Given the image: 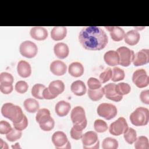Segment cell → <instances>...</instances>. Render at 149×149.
<instances>
[{
  "label": "cell",
  "instance_id": "cell-1",
  "mask_svg": "<svg viewBox=\"0 0 149 149\" xmlns=\"http://www.w3.org/2000/svg\"><path fill=\"white\" fill-rule=\"evenodd\" d=\"M79 40L84 48L90 51L101 50L108 42V38L105 31L97 26L83 27L79 33Z\"/></svg>",
  "mask_w": 149,
  "mask_h": 149
},
{
  "label": "cell",
  "instance_id": "cell-2",
  "mask_svg": "<svg viewBox=\"0 0 149 149\" xmlns=\"http://www.w3.org/2000/svg\"><path fill=\"white\" fill-rule=\"evenodd\" d=\"M1 113L5 118L10 120L13 123L19 122L23 119L24 116L22 108L19 106L14 105L10 102L5 103L2 105Z\"/></svg>",
  "mask_w": 149,
  "mask_h": 149
},
{
  "label": "cell",
  "instance_id": "cell-3",
  "mask_svg": "<svg viewBox=\"0 0 149 149\" xmlns=\"http://www.w3.org/2000/svg\"><path fill=\"white\" fill-rule=\"evenodd\" d=\"M70 119L73 124V127L76 130L83 131L87 125L84 109L80 106L73 108L70 113Z\"/></svg>",
  "mask_w": 149,
  "mask_h": 149
},
{
  "label": "cell",
  "instance_id": "cell-4",
  "mask_svg": "<svg viewBox=\"0 0 149 149\" xmlns=\"http://www.w3.org/2000/svg\"><path fill=\"white\" fill-rule=\"evenodd\" d=\"M36 120L38 123L40 128L44 131L51 130L55 125L54 120L51 116L50 111L47 108L38 109L36 114Z\"/></svg>",
  "mask_w": 149,
  "mask_h": 149
},
{
  "label": "cell",
  "instance_id": "cell-5",
  "mask_svg": "<svg viewBox=\"0 0 149 149\" xmlns=\"http://www.w3.org/2000/svg\"><path fill=\"white\" fill-rule=\"evenodd\" d=\"M129 119L134 126H146L148 124L149 120V111L143 107H138L130 114Z\"/></svg>",
  "mask_w": 149,
  "mask_h": 149
},
{
  "label": "cell",
  "instance_id": "cell-6",
  "mask_svg": "<svg viewBox=\"0 0 149 149\" xmlns=\"http://www.w3.org/2000/svg\"><path fill=\"white\" fill-rule=\"evenodd\" d=\"M83 147L86 149H97L100 147V141L97 134L94 131H88L81 137Z\"/></svg>",
  "mask_w": 149,
  "mask_h": 149
},
{
  "label": "cell",
  "instance_id": "cell-7",
  "mask_svg": "<svg viewBox=\"0 0 149 149\" xmlns=\"http://www.w3.org/2000/svg\"><path fill=\"white\" fill-rule=\"evenodd\" d=\"M98 115L107 120H110L115 118L118 113L116 107L109 103H102L97 109Z\"/></svg>",
  "mask_w": 149,
  "mask_h": 149
},
{
  "label": "cell",
  "instance_id": "cell-8",
  "mask_svg": "<svg viewBox=\"0 0 149 149\" xmlns=\"http://www.w3.org/2000/svg\"><path fill=\"white\" fill-rule=\"evenodd\" d=\"M119 57V65L124 67L129 66L133 62L134 58V51L126 47L122 46L116 50Z\"/></svg>",
  "mask_w": 149,
  "mask_h": 149
},
{
  "label": "cell",
  "instance_id": "cell-9",
  "mask_svg": "<svg viewBox=\"0 0 149 149\" xmlns=\"http://www.w3.org/2000/svg\"><path fill=\"white\" fill-rule=\"evenodd\" d=\"M21 55L27 58H34L38 52V48L35 43L31 41H24L19 47Z\"/></svg>",
  "mask_w": 149,
  "mask_h": 149
},
{
  "label": "cell",
  "instance_id": "cell-10",
  "mask_svg": "<svg viewBox=\"0 0 149 149\" xmlns=\"http://www.w3.org/2000/svg\"><path fill=\"white\" fill-rule=\"evenodd\" d=\"M132 81L137 87L144 88L148 86L149 77L144 69H139L133 72Z\"/></svg>",
  "mask_w": 149,
  "mask_h": 149
},
{
  "label": "cell",
  "instance_id": "cell-11",
  "mask_svg": "<svg viewBox=\"0 0 149 149\" xmlns=\"http://www.w3.org/2000/svg\"><path fill=\"white\" fill-rule=\"evenodd\" d=\"M52 141L56 148H70V143L66 134L62 131H56L52 136Z\"/></svg>",
  "mask_w": 149,
  "mask_h": 149
},
{
  "label": "cell",
  "instance_id": "cell-12",
  "mask_svg": "<svg viewBox=\"0 0 149 149\" xmlns=\"http://www.w3.org/2000/svg\"><path fill=\"white\" fill-rule=\"evenodd\" d=\"M127 127L128 125L126 119L123 117H120L110 124L109 131L112 135L119 136L123 134Z\"/></svg>",
  "mask_w": 149,
  "mask_h": 149
},
{
  "label": "cell",
  "instance_id": "cell-13",
  "mask_svg": "<svg viewBox=\"0 0 149 149\" xmlns=\"http://www.w3.org/2000/svg\"><path fill=\"white\" fill-rule=\"evenodd\" d=\"M115 84L109 83L106 84L104 87V93L105 97L115 102H119L122 100L123 96L120 95L115 91Z\"/></svg>",
  "mask_w": 149,
  "mask_h": 149
},
{
  "label": "cell",
  "instance_id": "cell-14",
  "mask_svg": "<svg viewBox=\"0 0 149 149\" xmlns=\"http://www.w3.org/2000/svg\"><path fill=\"white\" fill-rule=\"evenodd\" d=\"M149 62V49H142L134 55L133 60V65L135 66L144 65Z\"/></svg>",
  "mask_w": 149,
  "mask_h": 149
},
{
  "label": "cell",
  "instance_id": "cell-15",
  "mask_svg": "<svg viewBox=\"0 0 149 149\" xmlns=\"http://www.w3.org/2000/svg\"><path fill=\"white\" fill-rule=\"evenodd\" d=\"M67 70L66 64L59 60L54 61L50 65L51 72L56 76H62L65 74Z\"/></svg>",
  "mask_w": 149,
  "mask_h": 149
},
{
  "label": "cell",
  "instance_id": "cell-16",
  "mask_svg": "<svg viewBox=\"0 0 149 149\" xmlns=\"http://www.w3.org/2000/svg\"><path fill=\"white\" fill-rule=\"evenodd\" d=\"M31 37L34 40L42 41L45 40L48 37V31L44 27H33L30 31Z\"/></svg>",
  "mask_w": 149,
  "mask_h": 149
},
{
  "label": "cell",
  "instance_id": "cell-17",
  "mask_svg": "<svg viewBox=\"0 0 149 149\" xmlns=\"http://www.w3.org/2000/svg\"><path fill=\"white\" fill-rule=\"evenodd\" d=\"M51 94L56 98L59 94L62 93L65 90V84L60 80H54L51 81L48 87Z\"/></svg>",
  "mask_w": 149,
  "mask_h": 149
},
{
  "label": "cell",
  "instance_id": "cell-18",
  "mask_svg": "<svg viewBox=\"0 0 149 149\" xmlns=\"http://www.w3.org/2000/svg\"><path fill=\"white\" fill-rule=\"evenodd\" d=\"M105 28L109 32L111 38L115 41H120L125 36L123 29L118 26H105Z\"/></svg>",
  "mask_w": 149,
  "mask_h": 149
},
{
  "label": "cell",
  "instance_id": "cell-19",
  "mask_svg": "<svg viewBox=\"0 0 149 149\" xmlns=\"http://www.w3.org/2000/svg\"><path fill=\"white\" fill-rule=\"evenodd\" d=\"M17 72L22 77L27 78L29 77L31 73V68L30 63L23 60L20 61L17 63Z\"/></svg>",
  "mask_w": 149,
  "mask_h": 149
},
{
  "label": "cell",
  "instance_id": "cell-20",
  "mask_svg": "<svg viewBox=\"0 0 149 149\" xmlns=\"http://www.w3.org/2000/svg\"><path fill=\"white\" fill-rule=\"evenodd\" d=\"M54 51L58 58L62 59L66 58L69 54V49L67 44L63 42H58L54 45Z\"/></svg>",
  "mask_w": 149,
  "mask_h": 149
},
{
  "label": "cell",
  "instance_id": "cell-21",
  "mask_svg": "<svg viewBox=\"0 0 149 149\" xmlns=\"http://www.w3.org/2000/svg\"><path fill=\"white\" fill-rule=\"evenodd\" d=\"M104 59L105 63L111 66H115L119 64V57L116 51L109 50L105 53Z\"/></svg>",
  "mask_w": 149,
  "mask_h": 149
},
{
  "label": "cell",
  "instance_id": "cell-22",
  "mask_svg": "<svg viewBox=\"0 0 149 149\" xmlns=\"http://www.w3.org/2000/svg\"><path fill=\"white\" fill-rule=\"evenodd\" d=\"M125 42L129 45H135L140 41V35L136 30L128 31L124 36Z\"/></svg>",
  "mask_w": 149,
  "mask_h": 149
},
{
  "label": "cell",
  "instance_id": "cell-23",
  "mask_svg": "<svg viewBox=\"0 0 149 149\" xmlns=\"http://www.w3.org/2000/svg\"><path fill=\"white\" fill-rule=\"evenodd\" d=\"M71 105L70 103L62 100L57 102L55 107V111L57 115L61 117L66 116L70 112Z\"/></svg>",
  "mask_w": 149,
  "mask_h": 149
},
{
  "label": "cell",
  "instance_id": "cell-24",
  "mask_svg": "<svg viewBox=\"0 0 149 149\" xmlns=\"http://www.w3.org/2000/svg\"><path fill=\"white\" fill-rule=\"evenodd\" d=\"M67 34V29L65 26L54 27L51 31V37L55 41H61L64 39Z\"/></svg>",
  "mask_w": 149,
  "mask_h": 149
},
{
  "label": "cell",
  "instance_id": "cell-25",
  "mask_svg": "<svg viewBox=\"0 0 149 149\" xmlns=\"http://www.w3.org/2000/svg\"><path fill=\"white\" fill-rule=\"evenodd\" d=\"M84 67L83 65L78 62H74L70 63L68 68L69 73L75 77H79L84 73Z\"/></svg>",
  "mask_w": 149,
  "mask_h": 149
},
{
  "label": "cell",
  "instance_id": "cell-26",
  "mask_svg": "<svg viewBox=\"0 0 149 149\" xmlns=\"http://www.w3.org/2000/svg\"><path fill=\"white\" fill-rule=\"evenodd\" d=\"M72 93L77 96H81L85 94L87 91L86 86L81 80H76L73 81L70 86Z\"/></svg>",
  "mask_w": 149,
  "mask_h": 149
},
{
  "label": "cell",
  "instance_id": "cell-27",
  "mask_svg": "<svg viewBox=\"0 0 149 149\" xmlns=\"http://www.w3.org/2000/svg\"><path fill=\"white\" fill-rule=\"evenodd\" d=\"M23 105L25 109L30 113H35L39 109V103L38 102L33 98H27L24 100Z\"/></svg>",
  "mask_w": 149,
  "mask_h": 149
},
{
  "label": "cell",
  "instance_id": "cell-28",
  "mask_svg": "<svg viewBox=\"0 0 149 149\" xmlns=\"http://www.w3.org/2000/svg\"><path fill=\"white\" fill-rule=\"evenodd\" d=\"M123 137L125 141L128 144H132L136 140L137 133L134 129L128 127L123 133Z\"/></svg>",
  "mask_w": 149,
  "mask_h": 149
},
{
  "label": "cell",
  "instance_id": "cell-29",
  "mask_svg": "<svg viewBox=\"0 0 149 149\" xmlns=\"http://www.w3.org/2000/svg\"><path fill=\"white\" fill-rule=\"evenodd\" d=\"M45 86L40 83L35 84L31 88V95L34 97L39 100H42L43 98V91L45 89Z\"/></svg>",
  "mask_w": 149,
  "mask_h": 149
},
{
  "label": "cell",
  "instance_id": "cell-30",
  "mask_svg": "<svg viewBox=\"0 0 149 149\" xmlns=\"http://www.w3.org/2000/svg\"><path fill=\"white\" fill-rule=\"evenodd\" d=\"M134 143V147L136 149H148L149 143L147 137L140 136L136 138Z\"/></svg>",
  "mask_w": 149,
  "mask_h": 149
},
{
  "label": "cell",
  "instance_id": "cell-31",
  "mask_svg": "<svg viewBox=\"0 0 149 149\" xmlns=\"http://www.w3.org/2000/svg\"><path fill=\"white\" fill-rule=\"evenodd\" d=\"M104 95L103 88H100L97 90H88V95L89 98L93 101H97L101 100Z\"/></svg>",
  "mask_w": 149,
  "mask_h": 149
},
{
  "label": "cell",
  "instance_id": "cell-32",
  "mask_svg": "<svg viewBox=\"0 0 149 149\" xmlns=\"http://www.w3.org/2000/svg\"><path fill=\"white\" fill-rule=\"evenodd\" d=\"M102 147L103 149H116L118 147V142L114 138L107 137L102 141Z\"/></svg>",
  "mask_w": 149,
  "mask_h": 149
},
{
  "label": "cell",
  "instance_id": "cell-33",
  "mask_svg": "<svg viewBox=\"0 0 149 149\" xmlns=\"http://www.w3.org/2000/svg\"><path fill=\"white\" fill-rule=\"evenodd\" d=\"M131 90L130 85L126 83H119L115 85V91L120 95H124L128 94Z\"/></svg>",
  "mask_w": 149,
  "mask_h": 149
},
{
  "label": "cell",
  "instance_id": "cell-34",
  "mask_svg": "<svg viewBox=\"0 0 149 149\" xmlns=\"http://www.w3.org/2000/svg\"><path fill=\"white\" fill-rule=\"evenodd\" d=\"M125 77V72L118 67H115L112 69V76L111 77L112 81L116 82L122 80Z\"/></svg>",
  "mask_w": 149,
  "mask_h": 149
},
{
  "label": "cell",
  "instance_id": "cell-35",
  "mask_svg": "<svg viewBox=\"0 0 149 149\" xmlns=\"http://www.w3.org/2000/svg\"><path fill=\"white\" fill-rule=\"evenodd\" d=\"M22 133L21 130L16 129L15 127L12 128V129L6 135V137L9 141L13 142L18 139H19L22 136Z\"/></svg>",
  "mask_w": 149,
  "mask_h": 149
},
{
  "label": "cell",
  "instance_id": "cell-36",
  "mask_svg": "<svg viewBox=\"0 0 149 149\" xmlns=\"http://www.w3.org/2000/svg\"><path fill=\"white\" fill-rule=\"evenodd\" d=\"M94 128L97 132L103 133L107 130L108 125L104 120L101 119H97L94 121Z\"/></svg>",
  "mask_w": 149,
  "mask_h": 149
},
{
  "label": "cell",
  "instance_id": "cell-37",
  "mask_svg": "<svg viewBox=\"0 0 149 149\" xmlns=\"http://www.w3.org/2000/svg\"><path fill=\"white\" fill-rule=\"evenodd\" d=\"M112 70L110 68H107L103 72L101 73L99 78L101 83H105L108 81L112 77Z\"/></svg>",
  "mask_w": 149,
  "mask_h": 149
},
{
  "label": "cell",
  "instance_id": "cell-38",
  "mask_svg": "<svg viewBox=\"0 0 149 149\" xmlns=\"http://www.w3.org/2000/svg\"><path fill=\"white\" fill-rule=\"evenodd\" d=\"M87 86L89 89L97 90L101 87V83L95 77H90L87 80Z\"/></svg>",
  "mask_w": 149,
  "mask_h": 149
},
{
  "label": "cell",
  "instance_id": "cell-39",
  "mask_svg": "<svg viewBox=\"0 0 149 149\" xmlns=\"http://www.w3.org/2000/svg\"><path fill=\"white\" fill-rule=\"evenodd\" d=\"M29 88L28 84L23 80H20L17 81L15 86V88L16 91L20 94H23L25 93Z\"/></svg>",
  "mask_w": 149,
  "mask_h": 149
},
{
  "label": "cell",
  "instance_id": "cell-40",
  "mask_svg": "<svg viewBox=\"0 0 149 149\" xmlns=\"http://www.w3.org/2000/svg\"><path fill=\"white\" fill-rule=\"evenodd\" d=\"M14 79L13 76L8 72H2L0 74V83L13 84Z\"/></svg>",
  "mask_w": 149,
  "mask_h": 149
},
{
  "label": "cell",
  "instance_id": "cell-41",
  "mask_svg": "<svg viewBox=\"0 0 149 149\" xmlns=\"http://www.w3.org/2000/svg\"><path fill=\"white\" fill-rule=\"evenodd\" d=\"M12 127L9 122L5 120H1L0 122V133L2 134H8L11 130Z\"/></svg>",
  "mask_w": 149,
  "mask_h": 149
},
{
  "label": "cell",
  "instance_id": "cell-42",
  "mask_svg": "<svg viewBox=\"0 0 149 149\" xmlns=\"http://www.w3.org/2000/svg\"><path fill=\"white\" fill-rule=\"evenodd\" d=\"M13 125L14 127H15L16 129L21 130V131L23 130L28 126V120H27V117L24 115L23 119L21 121H20L18 123H13Z\"/></svg>",
  "mask_w": 149,
  "mask_h": 149
},
{
  "label": "cell",
  "instance_id": "cell-43",
  "mask_svg": "<svg viewBox=\"0 0 149 149\" xmlns=\"http://www.w3.org/2000/svg\"><path fill=\"white\" fill-rule=\"evenodd\" d=\"M13 90L12 84L9 83H0V90L5 94H10Z\"/></svg>",
  "mask_w": 149,
  "mask_h": 149
},
{
  "label": "cell",
  "instance_id": "cell-44",
  "mask_svg": "<svg viewBox=\"0 0 149 149\" xmlns=\"http://www.w3.org/2000/svg\"><path fill=\"white\" fill-rule=\"evenodd\" d=\"M70 133L71 137L73 139L76 140L81 139L83 136V131L76 130L74 128H73V127L71 128Z\"/></svg>",
  "mask_w": 149,
  "mask_h": 149
},
{
  "label": "cell",
  "instance_id": "cell-45",
  "mask_svg": "<svg viewBox=\"0 0 149 149\" xmlns=\"http://www.w3.org/2000/svg\"><path fill=\"white\" fill-rule=\"evenodd\" d=\"M140 98L141 102L147 105L149 104V90H143L140 94Z\"/></svg>",
  "mask_w": 149,
  "mask_h": 149
},
{
  "label": "cell",
  "instance_id": "cell-46",
  "mask_svg": "<svg viewBox=\"0 0 149 149\" xmlns=\"http://www.w3.org/2000/svg\"><path fill=\"white\" fill-rule=\"evenodd\" d=\"M43 98L45 100H52L54 99L55 97L51 94V93L49 91L48 88L45 87V89L43 91Z\"/></svg>",
  "mask_w": 149,
  "mask_h": 149
},
{
  "label": "cell",
  "instance_id": "cell-47",
  "mask_svg": "<svg viewBox=\"0 0 149 149\" xmlns=\"http://www.w3.org/2000/svg\"><path fill=\"white\" fill-rule=\"evenodd\" d=\"M0 148L1 149H7L8 148V146L7 143L3 141L2 139H0Z\"/></svg>",
  "mask_w": 149,
  "mask_h": 149
}]
</instances>
